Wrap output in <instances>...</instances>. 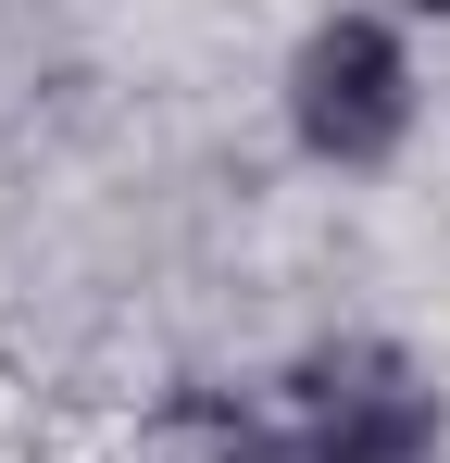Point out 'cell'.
Wrapping results in <instances>:
<instances>
[{
  "mask_svg": "<svg viewBox=\"0 0 450 463\" xmlns=\"http://www.w3.org/2000/svg\"><path fill=\"white\" fill-rule=\"evenodd\" d=\"M288 113H300V138H313L325 163H388L400 126H413V63H400V38L363 25V13H338V25L300 51Z\"/></svg>",
  "mask_w": 450,
  "mask_h": 463,
  "instance_id": "6da1fadb",
  "label": "cell"
},
{
  "mask_svg": "<svg viewBox=\"0 0 450 463\" xmlns=\"http://www.w3.org/2000/svg\"><path fill=\"white\" fill-rule=\"evenodd\" d=\"M426 439H438V401L413 388L400 351L351 338V351L300 364V451L313 463H426Z\"/></svg>",
  "mask_w": 450,
  "mask_h": 463,
  "instance_id": "7a4b0ae2",
  "label": "cell"
}]
</instances>
